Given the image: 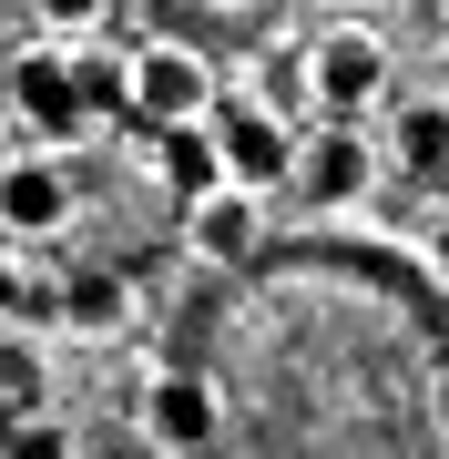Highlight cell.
Listing matches in <instances>:
<instances>
[{"label": "cell", "mask_w": 449, "mask_h": 459, "mask_svg": "<svg viewBox=\"0 0 449 459\" xmlns=\"http://www.w3.org/2000/svg\"><path fill=\"white\" fill-rule=\"evenodd\" d=\"M388 82H399V62H388V41L367 31V21H337V31L307 51V102L327 123H358L367 102H388Z\"/></svg>", "instance_id": "1"}, {"label": "cell", "mask_w": 449, "mask_h": 459, "mask_svg": "<svg viewBox=\"0 0 449 459\" xmlns=\"http://www.w3.org/2000/svg\"><path fill=\"white\" fill-rule=\"evenodd\" d=\"M134 113L164 123V133H204V123L225 113L215 62H204L194 41H143V51H134Z\"/></svg>", "instance_id": "2"}, {"label": "cell", "mask_w": 449, "mask_h": 459, "mask_svg": "<svg viewBox=\"0 0 449 459\" xmlns=\"http://www.w3.org/2000/svg\"><path fill=\"white\" fill-rule=\"evenodd\" d=\"M72 214H82V184H72L62 153H21V164H0V225L51 246V235H72Z\"/></svg>", "instance_id": "3"}, {"label": "cell", "mask_w": 449, "mask_h": 459, "mask_svg": "<svg viewBox=\"0 0 449 459\" xmlns=\"http://www.w3.org/2000/svg\"><path fill=\"white\" fill-rule=\"evenodd\" d=\"M378 164H388V153L367 143L358 123H316L307 143H297V184H307V204H358L367 184H378Z\"/></svg>", "instance_id": "4"}, {"label": "cell", "mask_w": 449, "mask_h": 459, "mask_svg": "<svg viewBox=\"0 0 449 459\" xmlns=\"http://www.w3.org/2000/svg\"><path fill=\"white\" fill-rule=\"evenodd\" d=\"M11 113L31 123L51 153L82 143L92 123H82V102H72V51H21V72H11Z\"/></svg>", "instance_id": "5"}, {"label": "cell", "mask_w": 449, "mask_h": 459, "mask_svg": "<svg viewBox=\"0 0 449 459\" xmlns=\"http://www.w3.org/2000/svg\"><path fill=\"white\" fill-rule=\"evenodd\" d=\"M184 246H194V265H246L255 246H266V195L225 184V195L184 204Z\"/></svg>", "instance_id": "6"}, {"label": "cell", "mask_w": 449, "mask_h": 459, "mask_svg": "<svg viewBox=\"0 0 449 459\" xmlns=\"http://www.w3.org/2000/svg\"><path fill=\"white\" fill-rule=\"evenodd\" d=\"M143 439L153 449H204L215 439V388L204 377H184V368H164V377H143Z\"/></svg>", "instance_id": "7"}, {"label": "cell", "mask_w": 449, "mask_h": 459, "mask_svg": "<svg viewBox=\"0 0 449 459\" xmlns=\"http://www.w3.org/2000/svg\"><path fill=\"white\" fill-rule=\"evenodd\" d=\"M204 133H215V143H225V174L246 184V195H266L276 174H297V143H286L276 123H255V113H235V102H225V113L204 123Z\"/></svg>", "instance_id": "8"}, {"label": "cell", "mask_w": 449, "mask_h": 459, "mask_svg": "<svg viewBox=\"0 0 449 459\" xmlns=\"http://www.w3.org/2000/svg\"><path fill=\"white\" fill-rule=\"evenodd\" d=\"M388 164L409 184H449V102H388Z\"/></svg>", "instance_id": "9"}, {"label": "cell", "mask_w": 449, "mask_h": 459, "mask_svg": "<svg viewBox=\"0 0 449 459\" xmlns=\"http://www.w3.org/2000/svg\"><path fill=\"white\" fill-rule=\"evenodd\" d=\"M72 102H82V123L123 113V102H134V62H113L102 41H72Z\"/></svg>", "instance_id": "10"}, {"label": "cell", "mask_w": 449, "mask_h": 459, "mask_svg": "<svg viewBox=\"0 0 449 459\" xmlns=\"http://www.w3.org/2000/svg\"><path fill=\"white\" fill-rule=\"evenodd\" d=\"M0 459H82V429L62 409H21V419H0Z\"/></svg>", "instance_id": "11"}, {"label": "cell", "mask_w": 449, "mask_h": 459, "mask_svg": "<svg viewBox=\"0 0 449 459\" xmlns=\"http://www.w3.org/2000/svg\"><path fill=\"white\" fill-rule=\"evenodd\" d=\"M174 184H184V204H204V195H225V143L215 133H174Z\"/></svg>", "instance_id": "12"}, {"label": "cell", "mask_w": 449, "mask_h": 459, "mask_svg": "<svg viewBox=\"0 0 449 459\" xmlns=\"http://www.w3.org/2000/svg\"><path fill=\"white\" fill-rule=\"evenodd\" d=\"M62 316H72V327H123V316H134V286H123V276H72Z\"/></svg>", "instance_id": "13"}, {"label": "cell", "mask_w": 449, "mask_h": 459, "mask_svg": "<svg viewBox=\"0 0 449 459\" xmlns=\"http://www.w3.org/2000/svg\"><path fill=\"white\" fill-rule=\"evenodd\" d=\"M102 11H113V0H31V21H51L62 41H82V31H92Z\"/></svg>", "instance_id": "14"}, {"label": "cell", "mask_w": 449, "mask_h": 459, "mask_svg": "<svg viewBox=\"0 0 449 459\" xmlns=\"http://www.w3.org/2000/svg\"><path fill=\"white\" fill-rule=\"evenodd\" d=\"M21 307H31V286H21V265H11V255H0V327H11V316H21Z\"/></svg>", "instance_id": "15"}, {"label": "cell", "mask_w": 449, "mask_h": 459, "mask_svg": "<svg viewBox=\"0 0 449 459\" xmlns=\"http://www.w3.org/2000/svg\"><path fill=\"white\" fill-rule=\"evenodd\" d=\"M429 419H439V429H449V358H439V368H429Z\"/></svg>", "instance_id": "16"}, {"label": "cell", "mask_w": 449, "mask_h": 459, "mask_svg": "<svg viewBox=\"0 0 449 459\" xmlns=\"http://www.w3.org/2000/svg\"><path fill=\"white\" fill-rule=\"evenodd\" d=\"M429 255H439V265H449V214H439V225H429Z\"/></svg>", "instance_id": "17"}, {"label": "cell", "mask_w": 449, "mask_h": 459, "mask_svg": "<svg viewBox=\"0 0 449 459\" xmlns=\"http://www.w3.org/2000/svg\"><path fill=\"white\" fill-rule=\"evenodd\" d=\"M0 113H11V102H0Z\"/></svg>", "instance_id": "18"}]
</instances>
